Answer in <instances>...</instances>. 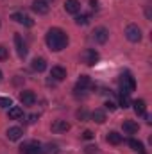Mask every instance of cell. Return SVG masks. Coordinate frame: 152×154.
I'll return each mask as SVG.
<instances>
[{
  "label": "cell",
  "instance_id": "6da1fadb",
  "mask_svg": "<svg viewBox=\"0 0 152 154\" xmlns=\"http://www.w3.org/2000/svg\"><path fill=\"white\" fill-rule=\"evenodd\" d=\"M45 41H47V47H48L52 52H59V50L66 48V45H68V36H66L65 31L54 27V29H50V31L47 32Z\"/></svg>",
  "mask_w": 152,
  "mask_h": 154
},
{
  "label": "cell",
  "instance_id": "7a4b0ae2",
  "mask_svg": "<svg viewBox=\"0 0 152 154\" xmlns=\"http://www.w3.org/2000/svg\"><path fill=\"white\" fill-rule=\"evenodd\" d=\"M99 59H100V56H99V52L95 48H84L81 52V63H84L88 66H93Z\"/></svg>",
  "mask_w": 152,
  "mask_h": 154
},
{
  "label": "cell",
  "instance_id": "3957f363",
  "mask_svg": "<svg viewBox=\"0 0 152 154\" xmlns=\"http://www.w3.org/2000/svg\"><path fill=\"white\" fill-rule=\"evenodd\" d=\"M120 86H122L123 93H131V91L136 90V81L131 74H122L120 75Z\"/></svg>",
  "mask_w": 152,
  "mask_h": 154
},
{
  "label": "cell",
  "instance_id": "277c9868",
  "mask_svg": "<svg viewBox=\"0 0 152 154\" xmlns=\"http://www.w3.org/2000/svg\"><path fill=\"white\" fill-rule=\"evenodd\" d=\"M125 38L129 39L131 43H138L141 39V29L136 23H129L125 27Z\"/></svg>",
  "mask_w": 152,
  "mask_h": 154
},
{
  "label": "cell",
  "instance_id": "5b68a950",
  "mask_svg": "<svg viewBox=\"0 0 152 154\" xmlns=\"http://www.w3.org/2000/svg\"><path fill=\"white\" fill-rule=\"evenodd\" d=\"M20 154H43V147L38 142H27L20 147Z\"/></svg>",
  "mask_w": 152,
  "mask_h": 154
},
{
  "label": "cell",
  "instance_id": "8992f818",
  "mask_svg": "<svg viewBox=\"0 0 152 154\" xmlns=\"http://www.w3.org/2000/svg\"><path fill=\"white\" fill-rule=\"evenodd\" d=\"M20 102H22L23 106H34V102H36V93L31 91V90H23V91L20 93Z\"/></svg>",
  "mask_w": 152,
  "mask_h": 154
},
{
  "label": "cell",
  "instance_id": "52a82bcc",
  "mask_svg": "<svg viewBox=\"0 0 152 154\" xmlns=\"http://www.w3.org/2000/svg\"><path fill=\"white\" fill-rule=\"evenodd\" d=\"M93 39H95L97 43L104 45V43L109 39V31H108L106 27H97V29H95V32H93Z\"/></svg>",
  "mask_w": 152,
  "mask_h": 154
},
{
  "label": "cell",
  "instance_id": "ba28073f",
  "mask_svg": "<svg viewBox=\"0 0 152 154\" xmlns=\"http://www.w3.org/2000/svg\"><path fill=\"white\" fill-rule=\"evenodd\" d=\"M11 20H14L16 23H22V25H27V27H32V18L29 16V14H25V13H13V16H11Z\"/></svg>",
  "mask_w": 152,
  "mask_h": 154
},
{
  "label": "cell",
  "instance_id": "9c48e42d",
  "mask_svg": "<svg viewBox=\"0 0 152 154\" xmlns=\"http://www.w3.org/2000/svg\"><path fill=\"white\" fill-rule=\"evenodd\" d=\"M32 11L38 13V14H47L50 11V5L47 0H34L32 2Z\"/></svg>",
  "mask_w": 152,
  "mask_h": 154
},
{
  "label": "cell",
  "instance_id": "30bf717a",
  "mask_svg": "<svg viewBox=\"0 0 152 154\" xmlns=\"http://www.w3.org/2000/svg\"><path fill=\"white\" fill-rule=\"evenodd\" d=\"M14 47H16V52H18L20 57L27 56V45H25V41H23V38L20 34H14Z\"/></svg>",
  "mask_w": 152,
  "mask_h": 154
},
{
  "label": "cell",
  "instance_id": "8fae6325",
  "mask_svg": "<svg viewBox=\"0 0 152 154\" xmlns=\"http://www.w3.org/2000/svg\"><path fill=\"white\" fill-rule=\"evenodd\" d=\"M65 11L70 14H77L81 11V2L79 0H66L65 2Z\"/></svg>",
  "mask_w": 152,
  "mask_h": 154
},
{
  "label": "cell",
  "instance_id": "7c38bea8",
  "mask_svg": "<svg viewBox=\"0 0 152 154\" xmlns=\"http://www.w3.org/2000/svg\"><path fill=\"white\" fill-rule=\"evenodd\" d=\"M70 129V124L66 120H56L52 124V133H66Z\"/></svg>",
  "mask_w": 152,
  "mask_h": 154
},
{
  "label": "cell",
  "instance_id": "4fadbf2b",
  "mask_svg": "<svg viewBox=\"0 0 152 154\" xmlns=\"http://www.w3.org/2000/svg\"><path fill=\"white\" fill-rule=\"evenodd\" d=\"M122 129H123V133H127V134H134V133H138V124L134 122V120H123V124H122Z\"/></svg>",
  "mask_w": 152,
  "mask_h": 154
},
{
  "label": "cell",
  "instance_id": "5bb4252c",
  "mask_svg": "<svg viewBox=\"0 0 152 154\" xmlns=\"http://www.w3.org/2000/svg\"><path fill=\"white\" fill-rule=\"evenodd\" d=\"M50 77L56 79V81H63V79H66V70H65L63 66H52Z\"/></svg>",
  "mask_w": 152,
  "mask_h": 154
},
{
  "label": "cell",
  "instance_id": "9a60e30c",
  "mask_svg": "<svg viewBox=\"0 0 152 154\" xmlns=\"http://www.w3.org/2000/svg\"><path fill=\"white\" fill-rule=\"evenodd\" d=\"M22 134H23V131H22V127H9L7 129V138L11 140V142H16V140H20L22 138Z\"/></svg>",
  "mask_w": 152,
  "mask_h": 154
},
{
  "label": "cell",
  "instance_id": "2e32d148",
  "mask_svg": "<svg viewBox=\"0 0 152 154\" xmlns=\"http://www.w3.org/2000/svg\"><path fill=\"white\" fill-rule=\"evenodd\" d=\"M106 140H108L111 145H120V143L123 142V136H122L120 133H116V131H111V133H108Z\"/></svg>",
  "mask_w": 152,
  "mask_h": 154
},
{
  "label": "cell",
  "instance_id": "e0dca14e",
  "mask_svg": "<svg viewBox=\"0 0 152 154\" xmlns=\"http://www.w3.org/2000/svg\"><path fill=\"white\" fill-rule=\"evenodd\" d=\"M131 104L134 106L136 115H145V113H147V104H145V100L138 99V100H134V102H131Z\"/></svg>",
  "mask_w": 152,
  "mask_h": 154
},
{
  "label": "cell",
  "instance_id": "ac0fdd59",
  "mask_svg": "<svg viewBox=\"0 0 152 154\" xmlns=\"http://www.w3.org/2000/svg\"><path fill=\"white\" fill-rule=\"evenodd\" d=\"M7 115L11 120H18V118H22L23 116V109L20 108V106H11L9 108V111H7Z\"/></svg>",
  "mask_w": 152,
  "mask_h": 154
},
{
  "label": "cell",
  "instance_id": "d6986e66",
  "mask_svg": "<svg viewBox=\"0 0 152 154\" xmlns=\"http://www.w3.org/2000/svg\"><path fill=\"white\" fill-rule=\"evenodd\" d=\"M32 70L34 72H43L45 68H47V61L43 59V57H36V59H32Z\"/></svg>",
  "mask_w": 152,
  "mask_h": 154
},
{
  "label": "cell",
  "instance_id": "ffe728a7",
  "mask_svg": "<svg viewBox=\"0 0 152 154\" xmlns=\"http://www.w3.org/2000/svg\"><path fill=\"white\" fill-rule=\"evenodd\" d=\"M91 120L97 122V124H104V122H106V113H104L102 109H95V111L91 113Z\"/></svg>",
  "mask_w": 152,
  "mask_h": 154
},
{
  "label": "cell",
  "instance_id": "44dd1931",
  "mask_svg": "<svg viewBox=\"0 0 152 154\" xmlns=\"http://www.w3.org/2000/svg\"><path fill=\"white\" fill-rule=\"evenodd\" d=\"M90 84H91V79H90V77L88 75H81L79 77V81H77V90H82V91H84Z\"/></svg>",
  "mask_w": 152,
  "mask_h": 154
},
{
  "label": "cell",
  "instance_id": "7402d4cb",
  "mask_svg": "<svg viewBox=\"0 0 152 154\" xmlns=\"http://www.w3.org/2000/svg\"><path fill=\"white\" fill-rule=\"evenodd\" d=\"M120 106L125 109V108H129L131 106V99H129V93H120Z\"/></svg>",
  "mask_w": 152,
  "mask_h": 154
},
{
  "label": "cell",
  "instance_id": "603a6c76",
  "mask_svg": "<svg viewBox=\"0 0 152 154\" xmlns=\"http://www.w3.org/2000/svg\"><path fill=\"white\" fill-rule=\"evenodd\" d=\"M129 147H131L132 151H138V152H141V151H143V143H141V142H138V140H129Z\"/></svg>",
  "mask_w": 152,
  "mask_h": 154
},
{
  "label": "cell",
  "instance_id": "cb8c5ba5",
  "mask_svg": "<svg viewBox=\"0 0 152 154\" xmlns=\"http://www.w3.org/2000/svg\"><path fill=\"white\" fill-rule=\"evenodd\" d=\"M57 152H59V149H57L56 143H48V145H45V149H43V154H57Z\"/></svg>",
  "mask_w": 152,
  "mask_h": 154
},
{
  "label": "cell",
  "instance_id": "d4e9b609",
  "mask_svg": "<svg viewBox=\"0 0 152 154\" xmlns=\"http://www.w3.org/2000/svg\"><path fill=\"white\" fill-rule=\"evenodd\" d=\"M88 22H90V16H88V14H79V16L75 18L77 25H86Z\"/></svg>",
  "mask_w": 152,
  "mask_h": 154
},
{
  "label": "cell",
  "instance_id": "484cf974",
  "mask_svg": "<svg viewBox=\"0 0 152 154\" xmlns=\"http://www.w3.org/2000/svg\"><path fill=\"white\" fill-rule=\"evenodd\" d=\"M13 106V100L9 99V97H0V108H11Z\"/></svg>",
  "mask_w": 152,
  "mask_h": 154
},
{
  "label": "cell",
  "instance_id": "4316f807",
  "mask_svg": "<svg viewBox=\"0 0 152 154\" xmlns=\"http://www.w3.org/2000/svg\"><path fill=\"white\" fill-rule=\"evenodd\" d=\"M77 118H81V120H88V111L79 109V111H77Z\"/></svg>",
  "mask_w": 152,
  "mask_h": 154
},
{
  "label": "cell",
  "instance_id": "83f0119b",
  "mask_svg": "<svg viewBox=\"0 0 152 154\" xmlns=\"http://www.w3.org/2000/svg\"><path fill=\"white\" fill-rule=\"evenodd\" d=\"M84 152H86V154H97V152H99V149H97L95 145H88Z\"/></svg>",
  "mask_w": 152,
  "mask_h": 154
},
{
  "label": "cell",
  "instance_id": "f1b7e54d",
  "mask_svg": "<svg viewBox=\"0 0 152 154\" xmlns=\"http://www.w3.org/2000/svg\"><path fill=\"white\" fill-rule=\"evenodd\" d=\"M7 48L4 47V45H0V59H7Z\"/></svg>",
  "mask_w": 152,
  "mask_h": 154
},
{
  "label": "cell",
  "instance_id": "f546056e",
  "mask_svg": "<svg viewBox=\"0 0 152 154\" xmlns=\"http://www.w3.org/2000/svg\"><path fill=\"white\" fill-rule=\"evenodd\" d=\"M82 138H84V140H91V138H93V133H91V131H84V133H82Z\"/></svg>",
  "mask_w": 152,
  "mask_h": 154
},
{
  "label": "cell",
  "instance_id": "4dcf8cb0",
  "mask_svg": "<svg viewBox=\"0 0 152 154\" xmlns=\"http://www.w3.org/2000/svg\"><path fill=\"white\" fill-rule=\"evenodd\" d=\"M106 108H108V109H111V111H113L114 108H116V104H114V102H111V100H108V102H106Z\"/></svg>",
  "mask_w": 152,
  "mask_h": 154
},
{
  "label": "cell",
  "instance_id": "1f68e13d",
  "mask_svg": "<svg viewBox=\"0 0 152 154\" xmlns=\"http://www.w3.org/2000/svg\"><path fill=\"white\" fill-rule=\"evenodd\" d=\"M0 81H2V72H0Z\"/></svg>",
  "mask_w": 152,
  "mask_h": 154
}]
</instances>
